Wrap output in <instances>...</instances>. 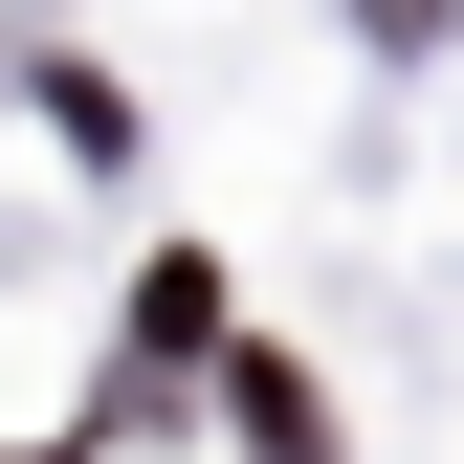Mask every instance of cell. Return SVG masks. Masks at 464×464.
<instances>
[{
    "label": "cell",
    "instance_id": "cell-1",
    "mask_svg": "<svg viewBox=\"0 0 464 464\" xmlns=\"http://www.w3.org/2000/svg\"><path fill=\"white\" fill-rule=\"evenodd\" d=\"M244 442H266V464H332V420H310V398H287L266 354H244Z\"/></svg>",
    "mask_w": 464,
    "mask_h": 464
}]
</instances>
